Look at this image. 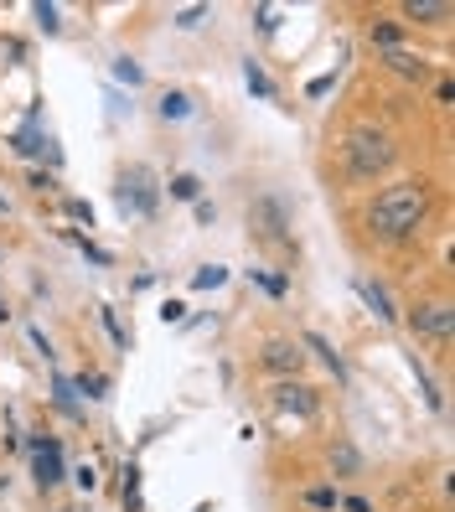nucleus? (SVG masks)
I'll use <instances>...</instances> for the list:
<instances>
[{"instance_id":"nucleus-5","label":"nucleus","mask_w":455,"mask_h":512,"mask_svg":"<svg viewBox=\"0 0 455 512\" xmlns=\"http://www.w3.org/2000/svg\"><path fill=\"white\" fill-rule=\"evenodd\" d=\"M259 363L275 373V378H300V368H306V347L290 342V337H275V342H264Z\"/></svg>"},{"instance_id":"nucleus-28","label":"nucleus","mask_w":455,"mask_h":512,"mask_svg":"<svg viewBox=\"0 0 455 512\" xmlns=\"http://www.w3.org/2000/svg\"><path fill=\"white\" fill-rule=\"evenodd\" d=\"M68 218H78V223H94V207H88L83 197H73V202H68Z\"/></svg>"},{"instance_id":"nucleus-15","label":"nucleus","mask_w":455,"mask_h":512,"mask_svg":"<svg viewBox=\"0 0 455 512\" xmlns=\"http://www.w3.org/2000/svg\"><path fill=\"white\" fill-rule=\"evenodd\" d=\"M73 394H88V399H109V378H104V373H78V378H73Z\"/></svg>"},{"instance_id":"nucleus-4","label":"nucleus","mask_w":455,"mask_h":512,"mask_svg":"<svg viewBox=\"0 0 455 512\" xmlns=\"http://www.w3.org/2000/svg\"><path fill=\"white\" fill-rule=\"evenodd\" d=\"M409 326H414V337H430V342H450V331H455V316L445 300H419V306L409 311Z\"/></svg>"},{"instance_id":"nucleus-32","label":"nucleus","mask_w":455,"mask_h":512,"mask_svg":"<svg viewBox=\"0 0 455 512\" xmlns=\"http://www.w3.org/2000/svg\"><path fill=\"white\" fill-rule=\"evenodd\" d=\"M331 83H337V73H326V78H316V83H311V99H321V94H331Z\"/></svg>"},{"instance_id":"nucleus-21","label":"nucleus","mask_w":455,"mask_h":512,"mask_svg":"<svg viewBox=\"0 0 455 512\" xmlns=\"http://www.w3.org/2000/svg\"><path fill=\"white\" fill-rule=\"evenodd\" d=\"M125 507H130V512L140 507V466H135V461L125 466Z\"/></svg>"},{"instance_id":"nucleus-3","label":"nucleus","mask_w":455,"mask_h":512,"mask_svg":"<svg viewBox=\"0 0 455 512\" xmlns=\"http://www.w3.org/2000/svg\"><path fill=\"white\" fill-rule=\"evenodd\" d=\"M114 197H119V213H125V218H150V213H156L161 192H156L150 166H125V171H119L114 176Z\"/></svg>"},{"instance_id":"nucleus-25","label":"nucleus","mask_w":455,"mask_h":512,"mask_svg":"<svg viewBox=\"0 0 455 512\" xmlns=\"http://www.w3.org/2000/svg\"><path fill=\"white\" fill-rule=\"evenodd\" d=\"M37 21H42V32H63V21H57V6H47V0L37 6Z\"/></svg>"},{"instance_id":"nucleus-18","label":"nucleus","mask_w":455,"mask_h":512,"mask_svg":"<svg viewBox=\"0 0 455 512\" xmlns=\"http://www.w3.org/2000/svg\"><path fill=\"white\" fill-rule=\"evenodd\" d=\"M331 471H342V476H352L357 471V450L342 440V445H331Z\"/></svg>"},{"instance_id":"nucleus-12","label":"nucleus","mask_w":455,"mask_h":512,"mask_svg":"<svg viewBox=\"0 0 455 512\" xmlns=\"http://www.w3.org/2000/svg\"><path fill=\"white\" fill-rule=\"evenodd\" d=\"M404 16H409V21H424V26H440V21H450L455 11H450V0H409Z\"/></svg>"},{"instance_id":"nucleus-7","label":"nucleus","mask_w":455,"mask_h":512,"mask_svg":"<svg viewBox=\"0 0 455 512\" xmlns=\"http://www.w3.org/2000/svg\"><path fill=\"white\" fill-rule=\"evenodd\" d=\"M275 409H285V414H295V419H311V414L321 409V399H316V388H311V383L280 378V388H275Z\"/></svg>"},{"instance_id":"nucleus-33","label":"nucleus","mask_w":455,"mask_h":512,"mask_svg":"<svg viewBox=\"0 0 455 512\" xmlns=\"http://www.w3.org/2000/svg\"><path fill=\"white\" fill-rule=\"evenodd\" d=\"M52 187H57V182H52L47 171H32V192H52Z\"/></svg>"},{"instance_id":"nucleus-22","label":"nucleus","mask_w":455,"mask_h":512,"mask_svg":"<svg viewBox=\"0 0 455 512\" xmlns=\"http://www.w3.org/2000/svg\"><path fill=\"white\" fill-rule=\"evenodd\" d=\"M244 83L254 88V94H259V99H269V94H275V88H269V78L259 73V63H244Z\"/></svg>"},{"instance_id":"nucleus-31","label":"nucleus","mask_w":455,"mask_h":512,"mask_svg":"<svg viewBox=\"0 0 455 512\" xmlns=\"http://www.w3.org/2000/svg\"><path fill=\"white\" fill-rule=\"evenodd\" d=\"M73 476H78V487H83V492H94V487H99V476H94V466H78Z\"/></svg>"},{"instance_id":"nucleus-24","label":"nucleus","mask_w":455,"mask_h":512,"mask_svg":"<svg viewBox=\"0 0 455 512\" xmlns=\"http://www.w3.org/2000/svg\"><path fill=\"white\" fill-rule=\"evenodd\" d=\"M306 502L326 512V507H337V492H331V487H311V492H306Z\"/></svg>"},{"instance_id":"nucleus-11","label":"nucleus","mask_w":455,"mask_h":512,"mask_svg":"<svg viewBox=\"0 0 455 512\" xmlns=\"http://www.w3.org/2000/svg\"><path fill=\"white\" fill-rule=\"evenodd\" d=\"M357 295L368 300V311H373L378 321H388V326L399 321V311H393V295H388V290H383L378 280H357Z\"/></svg>"},{"instance_id":"nucleus-29","label":"nucleus","mask_w":455,"mask_h":512,"mask_svg":"<svg viewBox=\"0 0 455 512\" xmlns=\"http://www.w3.org/2000/svg\"><path fill=\"white\" fill-rule=\"evenodd\" d=\"M254 280H259L269 295H285V280H280V275H259V269H254Z\"/></svg>"},{"instance_id":"nucleus-1","label":"nucleus","mask_w":455,"mask_h":512,"mask_svg":"<svg viewBox=\"0 0 455 512\" xmlns=\"http://www.w3.org/2000/svg\"><path fill=\"white\" fill-rule=\"evenodd\" d=\"M430 213V182H393L368 207V233L378 244H409Z\"/></svg>"},{"instance_id":"nucleus-9","label":"nucleus","mask_w":455,"mask_h":512,"mask_svg":"<svg viewBox=\"0 0 455 512\" xmlns=\"http://www.w3.org/2000/svg\"><path fill=\"white\" fill-rule=\"evenodd\" d=\"M254 228H259V238L280 244V238H285V207H280V197H259L254 202Z\"/></svg>"},{"instance_id":"nucleus-23","label":"nucleus","mask_w":455,"mask_h":512,"mask_svg":"<svg viewBox=\"0 0 455 512\" xmlns=\"http://www.w3.org/2000/svg\"><path fill=\"white\" fill-rule=\"evenodd\" d=\"M68 238H73V244H78V249H83L88 259H94V264H114V254H109V249H99V244H88L83 233H68Z\"/></svg>"},{"instance_id":"nucleus-14","label":"nucleus","mask_w":455,"mask_h":512,"mask_svg":"<svg viewBox=\"0 0 455 512\" xmlns=\"http://www.w3.org/2000/svg\"><path fill=\"white\" fill-rule=\"evenodd\" d=\"M300 347H311V352L321 357V363H326L331 373H337V378H347V363H342V357H337V352H331V342L321 337V331H306V342H300Z\"/></svg>"},{"instance_id":"nucleus-34","label":"nucleus","mask_w":455,"mask_h":512,"mask_svg":"<svg viewBox=\"0 0 455 512\" xmlns=\"http://www.w3.org/2000/svg\"><path fill=\"white\" fill-rule=\"evenodd\" d=\"M6 316H11V311H6V300H0V321H6Z\"/></svg>"},{"instance_id":"nucleus-27","label":"nucleus","mask_w":455,"mask_h":512,"mask_svg":"<svg viewBox=\"0 0 455 512\" xmlns=\"http://www.w3.org/2000/svg\"><path fill=\"white\" fill-rule=\"evenodd\" d=\"M202 16H207V6H187V11H176V26L192 32V26H202Z\"/></svg>"},{"instance_id":"nucleus-6","label":"nucleus","mask_w":455,"mask_h":512,"mask_svg":"<svg viewBox=\"0 0 455 512\" xmlns=\"http://www.w3.org/2000/svg\"><path fill=\"white\" fill-rule=\"evenodd\" d=\"M32 476H37L42 492H52L57 481H63V445L47 440V435H37V440H32Z\"/></svg>"},{"instance_id":"nucleus-20","label":"nucleus","mask_w":455,"mask_h":512,"mask_svg":"<svg viewBox=\"0 0 455 512\" xmlns=\"http://www.w3.org/2000/svg\"><path fill=\"white\" fill-rule=\"evenodd\" d=\"M161 114H166V119H187V114H192V99H187V94H166V99H161Z\"/></svg>"},{"instance_id":"nucleus-10","label":"nucleus","mask_w":455,"mask_h":512,"mask_svg":"<svg viewBox=\"0 0 455 512\" xmlns=\"http://www.w3.org/2000/svg\"><path fill=\"white\" fill-rule=\"evenodd\" d=\"M383 63H388V73H399V78H409V83H424V78H430V63H424V57H414L409 47L383 52Z\"/></svg>"},{"instance_id":"nucleus-19","label":"nucleus","mask_w":455,"mask_h":512,"mask_svg":"<svg viewBox=\"0 0 455 512\" xmlns=\"http://www.w3.org/2000/svg\"><path fill=\"white\" fill-rule=\"evenodd\" d=\"M223 280H228V269H223V264H207V269H197L192 285H197V290H218Z\"/></svg>"},{"instance_id":"nucleus-13","label":"nucleus","mask_w":455,"mask_h":512,"mask_svg":"<svg viewBox=\"0 0 455 512\" xmlns=\"http://www.w3.org/2000/svg\"><path fill=\"white\" fill-rule=\"evenodd\" d=\"M368 42H373L378 52H399V47H404V26H399V21H373V26H368Z\"/></svg>"},{"instance_id":"nucleus-2","label":"nucleus","mask_w":455,"mask_h":512,"mask_svg":"<svg viewBox=\"0 0 455 512\" xmlns=\"http://www.w3.org/2000/svg\"><path fill=\"white\" fill-rule=\"evenodd\" d=\"M393 161H399V145H393L388 130H373V125H362L342 140V166L352 182H378V176L393 171Z\"/></svg>"},{"instance_id":"nucleus-26","label":"nucleus","mask_w":455,"mask_h":512,"mask_svg":"<svg viewBox=\"0 0 455 512\" xmlns=\"http://www.w3.org/2000/svg\"><path fill=\"white\" fill-rule=\"evenodd\" d=\"M114 78H125V83H130V88H135V83H140V78H145V73H140V68H135V63H130V57H119V63H114Z\"/></svg>"},{"instance_id":"nucleus-16","label":"nucleus","mask_w":455,"mask_h":512,"mask_svg":"<svg viewBox=\"0 0 455 512\" xmlns=\"http://www.w3.org/2000/svg\"><path fill=\"white\" fill-rule=\"evenodd\" d=\"M52 394H57V409H63V414H73V419H78V394H73V378H63V373H52Z\"/></svg>"},{"instance_id":"nucleus-8","label":"nucleus","mask_w":455,"mask_h":512,"mask_svg":"<svg viewBox=\"0 0 455 512\" xmlns=\"http://www.w3.org/2000/svg\"><path fill=\"white\" fill-rule=\"evenodd\" d=\"M6 145L16 150V156H26V161H52V166H57V145H52V135L37 130V125H21Z\"/></svg>"},{"instance_id":"nucleus-17","label":"nucleus","mask_w":455,"mask_h":512,"mask_svg":"<svg viewBox=\"0 0 455 512\" xmlns=\"http://www.w3.org/2000/svg\"><path fill=\"white\" fill-rule=\"evenodd\" d=\"M197 192H202V182H197L192 171H181V176H171V197H176V202H197Z\"/></svg>"},{"instance_id":"nucleus-30","label":"nucleus","mask_w":455,"mask_h":512,"mask_svg":"<svg viewBox=\"0 0 455 512\" xmlns=\"http://www.w3.org/2000/svg\"><path fill=\"white\" fill-rule=\"evenodd\" d=\"M181 316H187V306H181V300H166V306H161V321H166V326L181 321Z\"/></svg>"}]
</instances>
